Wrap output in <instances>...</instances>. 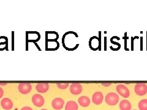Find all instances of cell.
<instances>
[{"instance_id":"obj_15","label":"cell","mask_w":147,"mask_h":110,"mask_svg":"<svg viewBox=\"0 0 147 110\" xmlns=\"http://www.w3.org/2000/svg\"><path fill=\"white\" fill-rule=\"evenodd\" d=\"M57 85L58 88L64 89H66L67 88L69 84L68 83H58Z\"/></svg>"},{"instance_id":"obj_23","label":"cell","mask_w":147,"mask_h":110,"mask_svg":"<svg viewBox=\"0 0 147 110\" xmlns=\"http://www.w3.org/2000/svg\"><path fill=\"white\" fill-rule=\"evenodd\" d=\"M41 110H47V109H42Z\"/></svg>"},{"instance_id":"obj_8","label":"cell","mask_w":147,"mask_h":110,"mask_svg":"<svg viewBox=\"0 0 147 110\" xmlns=\"http://www.w3.org/2000/svg\"><path fill=\"white\" fill-rule=\"evenodd\" d=\"M82 87L80 84L79 83H73L71 85L70 91L74 95L80 94L82 93Z\"/></svg>"},{"instance_id":"obj_7","label":"cell","mask_w":147,"mask_h":110,"mask_svg":"<svg viewBox=\"0 0 147 110\" xmlns=\"http://www.w3.org/2000/svg\"><path fill=\"white\" fill-rule=\"evenodd\" d=\"M93 102L96 105H100L103 101V94L101 92H96L92 97Z\"/></svg>"},{"instance_id":"obj_11","label":"cell","mask_w":147,"mask_h":110,"mask_svg":"<svg viewBox=\"0 0 147 110\" xmlns=\"http://www.w3.org/2000/svg\"><path fill=\"white\" fill-rule=\"evenodd\" d=\"M49 89V85L47 83H38L36 85V90L40 93H46Z\"/></svg>"},{"instance_id":"obj_6","label":"cell","mask_w":147,"mask_h":110,"mask_svg":"<svg viewBox=\"0 0 147 110\" xmlns=\"http://www.w3.org/2000/svg\"><path fill=\"white\" fill-rule=\"evenodd\" d=\"M64 101L61 98H56L52 101V107L57 110H59L63 108Z\"/></svg>"},{"instance_id":"obj_13","label":"cell","mask_w":147,"mask_h":110,"mask_svg":"<svg viewBox=\"0 0 147 110\" xmlns=\"http://www.w3.org/2000/svg\"><path fill=\"white\" fill-rule=\"evenodd\" d=\"M78 105L74 101H69L68 102L65 107V110H77Z\"/></svg>"},{"instance_id":"obj_4","label":"cell","mask_w":147,"mask_h":110,"mask_svg":"<svg viewBox=\"0 0 147 110\" xmlns=\"http://www.w3.org/2000/svg\"><path fill=\"white\" fill-rule=\"evenodd\" d=\"M32 102L36 107H41L44 104L45 100L42 95L39 94H34L32 97Z\"/></svg>"},{"instance_id":"obj_1","label":"cell","mask_w":147,"mask_h":110,"mask_svg":"<svg viewBox=\"0 0 147 110\" xmlns=\"http://www.w3.org/2000/svg\"><path fill=\"white\" fill-rule=\"evenodd\" d=\"M119 101V96L115 93H110L105 97V102L109 105H115Z\"/></svg>"},{"instance_id":"obj_17","label":"cell","mask_w":147,"mask_h":110,"mask_svg":"<svg viewBox=\"0 0 147 110\" xmlns=\"http://www.w3.org/2000/svg\"><path fill=\"white\" fill-rule=\"evenodd\" d=\"M138 39L139 38H138L137 36H136V37H134V38H132V39H131V42H132V44H131V50H134V43H133V42H134V40L135 39Z\"/></svg>"},{"instance_id":"obj_5","label":"cell","mask_w":147,"mask_h":110,"mask_svg":"<svg viewBox=\"0 0 147 110\" xmlns=\"http://www.w3.org/2000/svg\"><path fill=\"white\" fill-rule=\"evenodd\" d=\"M18 91L23 94L29 93L32 89L31 85L30 83H20L18 85Z\"/></svg>"},{"instance_id":"obj_16","label":"cell","mask_w":147,"mask_h":110,"mask_svg":"<svg viewBox=\"0 0 147 110\" xmlns=\"http://www.w3.org/2000/svg\"><path fill=\"white\" fill-rule=\"evenodd\" d=\"M124 39H125V50H129L128 48H127V40L128 39V37H127V33H125V37H124Z\"/></svg>"},{"instance_id":"obj_22","label":"cell","mask_w":147,"mask_h":110,"mask_svg":"<svg viewBox=\"0 0 147 110\" xmlns=\"http://www.w3.org/2000/svg\"><path fill=\"white\" fill-rule=\"evenodd\" d=\"M141 38V45H140V50H141V51H142V50H143V48H143V47H142V38Z\"/></svg>"},{"instance_id":"obj_14","label":"cell","mask_w":147,"mask_h":110,"mask_svg":"<svg viewBox=\"0 0 147 110\" xmlns=\"http://www.w3.org/2000/svg\"><path fill=\"white\" fill-rule=\"evenodd\" d=\"M139 108L140 110H147V99L140 100L139 103Z\"/></svg>"},{"instance_id":"obj_24","label":"cell","mask_w":147,"mask_h":110,"mask_svg":"<svg viewBox=\"0 0 147 110\" xmlns=\"http://www.w3.org/2000/svg\"><path fill=\"white\" fill-rule=\"evenodd\" d=\"M146 46H147V39H146ZM146 50H147V48H146Z\"/></svg>"},{"instance_id":"obj_25","label":"cell","mask_w":147,"mask_h":110,"mask_svg":"<svg viewBox=\"0 0 147 110\" xmlns=\"http://www.w3.org/2000/svg\"><path fill=\"white\" fill-rule=\"evenodd\" d=\"M134 110H136V109H134Z\"/></svg>"},{"instance_id":"obj_9","label":"cell","mask_w":147,"mask_h":110,"mask_svg":"<svg viewBox=\"0 0 147 110\" xmlns=\"http://www.w3.org/2000/svg\"><path fill=\"white\" fill-rule=\"evenodd\" d=\"M1 105L3 109L6 110H9L12 108L13 103L10 99L4 98L1 100Z\"/></svg>"},{"instance_id":"obj_18","label":"cell","mask_w":147,"mask_h":110,"mask_svg":"<svg viewBox=\"0 0 147 110\" xmlns=\"http://www.w3.org/2000/svg\"><path fill=\"white\" fill-rule=\"evenodd\" d=\"M21 110H33V109H32L31 107H25L22 108L21 109Z\"/></svg>"},{"instance_id":"obj_10","label":"cell","mask_w":147,"mask_h":110,"mask_svg":"<svg viewBox=\"0 0 147 110\" xmlns=\"http://www.w3.org/2000/svg\"><path fill=\"white\" fill-rule=\"evenodd\" d=\"M79 103L83 107H87L90 104V99L86 96H82L78 100Z\"/></svg>"},{"instance_id":"obj_3","label":"cell","mask_w":147,"mask_h":110,"mask_svg":"<svg viewBox=\"0 0 147 110\" xmlns=\"http://www.w3.org/2000/svg\"><path fill=\"white\" fill-rule=\"evenodd\" d=\"M135 92L138 95L142 96L147 93V85L144 83H138L136 85Z\"/></svg>"},{"instance_id":"obj_2","label":"cell","mask_w":147,"mask_h":110,"mask_svg":"<svg viewBox=\"0 0 147 110\" xmlns=\"http://www.w3.org/2000/svg\"><path fill=\"white\" fill-rule=\"evenodd\" d=\"M117 91L118 92V93L120 95H121L123 97L127 98L129 97V90L127 87H126L124 85L119 84L117 85Z\"/></svg>"},{"instance_id":"obj_20","label":"cell","mask_w":147,"mask_h":110,"mask_svg":"<svg viewBox=\"0 0 147 110\" xmlns=\"http://www.w3.org/2000/svg\"><path fill=\"white\" fill-rule=\"evenodd\" d=\"M103 86H106V87H107V86H110L111 85V83H108V84H105V83H102V84Z\"/></svg>"},{"instance_id":"obj_19","label":"cell","mask_w":147,"mask_h":110,"mask_svg":"<svg viewBox=\"0 0 147 110\" xmlns=\"http://www.w3.org/2000/svg\"><path fill=\"white\" fill-rule=\"evenodd\" d=\"M3 94H4V91L1 87H0V99L3 97Z\"/></svg>"},{"instance_id":"obj_12","label":"cell","mask_w":147,"mask_h":110,"mask_svg":"<svg viewBox=\"0 0 147 110\" xmlns=\"http://www.w3.org/2000/svg\"><path fill=\"white\" fill-rule=\"evenodd\" d=\"M119 108L121 110H131V104L127 100H123L119 103Z\"/></svg>"},{"instance_id":"obj_21","label":"cell","mask_w":147,"mask_h":110,"mask_svg":"<svg viewBox=\"0 0 147 110\" xmlns=\"http://www.w3.org/2000/svg\"><path fill=\"white\" fill-rule=\"evenodd\" d=\"M105 38V50H106V41H107V38Z\"/></svg>"}]
</instances>
